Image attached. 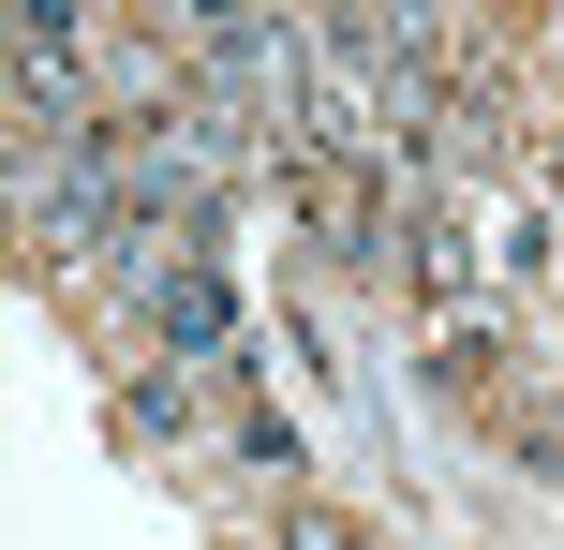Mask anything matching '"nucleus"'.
Here are the masks:
<instances>
[{"label": "nucleus", "mask_w": 564, "mask_h": 550, "mask_svg": "<svg viewBox=\"0 0 564 550\" xmlns=\"http://www.w3.org/2000/svg\"><path fill=\"white\" fill-rule=\"evenodd\" d=\"M119 417H134V432H178V417H194V387H178V373H134V387H119Z\"/></svg>", "instance_id": "nucleus-1"}, {"label": "nucleus", "mask_w": 564, "mask_h": 550, "mask_svg": "<svg viewBox=\"0 0 564 550\" xmlns=\"http://www.w3.org/2000/svg\"><path fill=\"white\" fill-rule=\"evenodd\" d=\"M282 550H357V536H341L327 506H282Z\"/></svg>", "instance_id": "nucleus-2"}]
</instances>
